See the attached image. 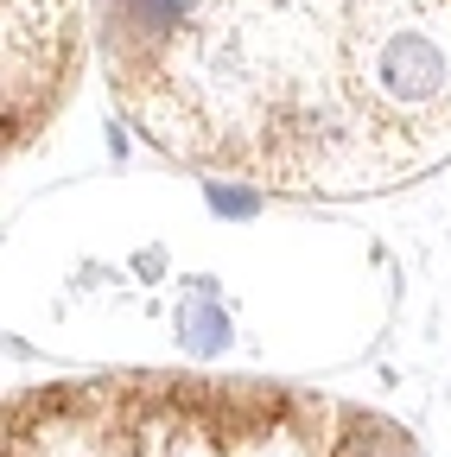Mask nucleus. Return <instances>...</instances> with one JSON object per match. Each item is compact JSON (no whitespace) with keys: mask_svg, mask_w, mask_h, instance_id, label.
Returning <instances> with one entry per match:
<instances>
[{"mask_svg":"<svg viewBox=\"0 0 451 457\" xmlns=\"http://www.w3.org/2000/svg\"><path fill=\"white\" fill-rule=\"evenodd\" d=\"M108 96L172 165L375 197L451 165V0H96Z\"/></svg>","mask_w":451,"mask_h":457,"instance_id":"f257e3e1","label":"nucleus"},{"mask_svg":"<svg viewBox=\"0 0 451 457\" xmlns=\"http://www.w3.org/2000/svg\"><path fill=\"white\" fill-rule=\"evenodd\" d=\"M83 64V0H7V146H32Z\"/></svg>","mask_w":451,"mask_h":457,"instance_id":"7ed1b4c3","label":"nucleus"},{"mask_svg":"<svg viewBox=\"0 0 451 457\" xmlns=\"http://www.w3.org/2000/svg\"><path fill=\"white\" fill-rule=\"evenodd\" d=\"M7 457H420V445L318 387L102 375L26 387L7 407Z\"/></svg>","mask_w":451,"mask_h":457,"instance_id":"f03ea898","label":"nucleus"}]
</instances>
